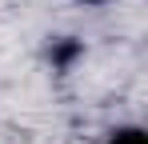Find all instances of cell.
<instances>
[{"label": "cell", "mask_w": 148, "mask_h": 144, "mask_svg": "<svg viewBox=\"0 0 148 144\" xmlns=\"http://www.w3.org/2000/svg\"><path fill=\"white\" fill-rule=\"evenodd\" d=\"M108 144H148V136H144V128L128 124V128H116V132L108 136Z\"/></svg>", "instance_id": "obj_1"}, {"label": "cell", "mask_w": 148, "mask_h": 144, "mask_svg": "<svg viewBox=\"0 0 148 144\" xmlns=\"http://www.w3.org/2000/svg\"><path fill=\"white\" fill-rule=\"evenodd\" d=\"M88 4H100V0H88Z\"/></svg>", "instance_id": "obj_2"}]
</instances>
